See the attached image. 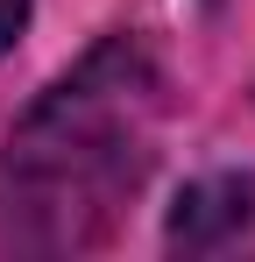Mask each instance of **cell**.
<instances>
[{"instance_id":"6da1fadb","label":"cell","mask_w":255,"mask_h":262,"mask_svg":"<svg viewBox=\"0 0 255 262\" xmlns=\"http://www.w3.org/2000/svg\"><path fill=\"white\" fill-rule=\"evenodd\" d=\"M163 64L142 36H99L14 114L0 142V255H85L156 163Z\"/></svg>"},{"instance_id":"7a4b0ae2","label":"cell","mask_w":255,"mask_h":262,"mask_svg":"<svg viewBox=\"0 0 255 262\" xmlns=\"http://www.w3.org/2000/svg\"><path fill=\"white\" fill-rule=\"evenodd\" d=\"M255 234V177L248 170H206L170 199L163 241L177 255H227Z\"/></svg>"},{"instance_id":"3957f363","label":"cell","mask_w":255,"mask_h":262,"mask_svg":"<svg viewBox=\"0 0 255 262\" xmlns=\"http://www.w3.org/2000/svg\"><path fill=\"white\" fill-rule=\"evenodd\" d=\"M29 14H36V0H0V57L22 43V29H29Z\"/></svg>"}]
</instances>
